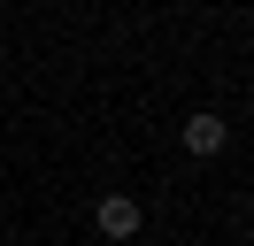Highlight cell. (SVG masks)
<instances>
[{"mask_svg":"<svg viewBox=\"0 0 254 246\" xmlns=\"http://www.w3.org/2000/svg\"><path fill=\"white\" fill-rule=\"evenodd\" d=\"M93 223H100V239H139V223H146V208H139V200H131V192H108V200H100V208H93Z\"/></svg>","mask_w":254,"mask_h":246,"instance_id":"obj_1","label":"cell"},{"mask_svg":"<svg viewBox=\"0 0 254 246\" xmlns=\"http://www.w3.org/2000/svg\"><path fill=\"white\" fill-rule=\"evenodd\" d=\"M223 138H231V123H223V116H192V123H185V154H200V162H208V154H223Z\"/></svg>","mask_w":254,"mask_h":246,"instance_id":"obj_2","label":"cell"}]
</instances>
